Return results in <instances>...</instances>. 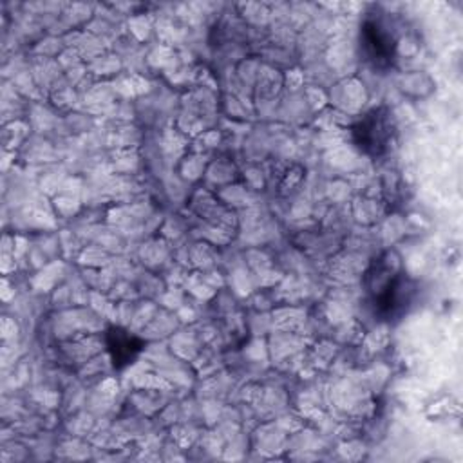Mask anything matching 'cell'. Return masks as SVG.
I'll return each mask as SVG.
<instances>
[{
    "instance_id": "1",
    "label": "cell",
    "mask_w": 463,
    "mask_h": 463,
    "mask_svg": "<svg viewBox=\"0 0 463 463\" xmlns=\"http://www.w3.org/2000/svg\"><path fill=\"white\" fill-rule=\"evenodd\" d=\"M356 146L367 156H380L387 150L392 139V123L389 112L374 109L367 112L353 128Z\"/></svg>"
},
{
    "instance_id": "2",
    "label": "cell",
    "mask_w": 463,
    "mask_h": 463,
    "mask_svg": "<svg viewBox=\"0 0 463 463\" xmlns=\"http://www.w3.org/2000/svg\"><path fill=\"white\" fill-rule=\"evenodd\" d=\"M360 45L365 60L371 61L374 67L383 69L391 65L396 45L391 31L380 20H365L360 33Z\"/></svg>"
},
{
    "instance_id": "3",
    "label": "cell",
    "mask_w": 463,
    "mask_h": 463,
    "mask_svg": "<svg viewBox=\"0 0 463 463\" xmlns=\"http://www.w3.org/2000/svg\"><path fill=\"white\" fill-rule=\"evenodd\" d=\"M139 342L137 338L130 336V333L123 329H112L109 335V351L112 356V364L116 367H123L134 360V356L139 351Z\"/></svg>"
}]
</instances>
